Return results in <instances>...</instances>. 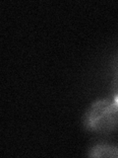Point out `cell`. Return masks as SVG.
Instances as JSON below:
<instances>
[{
  "label": "cell",
  "mask_w": 118,
  "mask_h": 158,
  "mask_svg": "<svg viewBox=\"0 0 118 158\" xmlns=\"http://www.w3.org/2000/svg\"><path fill=\"white\" fill-rule=\"evenodd\" d=\"M87 156L101 158V157H114L118 158V144L109 142H98L88 148Z\"/></svg>",
  "instance_id": "cell-2"
},
{
  "label": "cell",
  "mask_w": 118,
  "mask_h": 158,
  "mask_svg": "<svg viewBox=\"0 0 118 158\" xmlns=\"http://www.w3.org/2000/svg\"><path fill=\"white\" fill-rule=\"evenodd\" d=\"M85 131L100 135L118 131V105L111 96L100 98L87 108L82 118Z\"/></svg>",
  "instance_id": "cell-1"
},
{
  "label": "cell",
  "mask_w": 118,
  "mask_h": 158,
  "mask_svg": "<svg viewBox=\"0 0 118 158\" xmlns=\"http://www.w3.org/2000/svg\"><path fill=\"white\" fill-rule=\"evenodd\" d=\"M110 96L118 105V65L113 72L112 79L110 82Z\"/></svg>",
  "instance_id": "cell-3"
}]
</instances>
